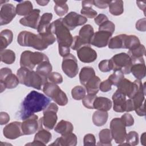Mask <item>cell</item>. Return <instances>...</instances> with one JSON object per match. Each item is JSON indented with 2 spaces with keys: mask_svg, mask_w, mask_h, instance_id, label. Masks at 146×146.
I'll return each mask as SVG.
<instances>
[{
  "mask_svg": "<svg viewBox=\"0 0 146 146\" xmlns=\"http://www.w3.org/2000/svg\"><path fill=\"white\" fill-rule=\"evenodd\" d=\"M52 18V14L50 13H44L41 17L38 26V33H44L49 30L50 22Z\"/></svg>",
  "mask_w": 146,
  "mask_h": 146,
  "instance_id": "cell-25",
  "label": "cell"
},
{
  "mask_svg": "<svg viewBox=\"0 0 146 146\" xmlns=\"http://www.w3.org/2000/svg\"><path fill=\"white\" fill-rule=\"evenodd\" d=\"M51 133L46 129L42 128L39 129L35 134L33 143L26 144V145H45L51 140Z\"/></svg>",
  "mask_w": 146,
  "mask_h": 146,
  "instance_id": "cell-20",
  "label": "cell"
},
{
  "mask_svg": "<svg viewBox=\"0 0 146 146\" xmlns=\"http://www.w3.org/2000/svg\"><path fill=\"white\" fill-rule=\"evenodd\" d=\"M48 60L47 56L42 52L25 51L21 55L20 66L33 70L36 65Z\"/></svg>",
  "mask_w": 146,
  "mask_h": 146,
  "instance_id": "cell-5",
  "label": "cell"
},
{
  "mask_svg": "<svg viewBox=\"0 0 146 146\" xmlns=\"http://www.w3.org/2000/svg\"><path fill=\"white\" fill-rule=\"evenodd\" d=\"M49 82L54 83L55 84H61L63 82V78L61 74L56 72H51L47 77Z\"/></svg>",
  "mask_w": 146,
  "mask_h": 146,
  "instance_id": "cell-47",
  "label": "cell"
},
{
  "mask_svg": "<svg viewBox=\"0 0 146 146\" xmlns=\"http://www.w3.org/2000/svg\"><path fill=\"white\" fill-rule=\"evenodd\" d=\"M145 87V83L143 84L140 80L136 79L132 82L129 79L124 78L117 86V90L131 99L140 90Z\"/></svg>",
  "mask_w": 146,
  "mask_h": 146,
  "instance_id": "cell-9",
  "label": "cell"
},
{
  "mask_svg": "<svg viewBox=\"0 0 146 146\" xmlns=\"http://www.w3.org/2000/svg\"><path fill=\"white\" fill-rule=\"evenodd\" d=\"M1 62L7 64H13L15 60V52L9 49L1 50Z\"/></svg>",
  "mask_w": 146,
  "mask_h": 146,
  "instance_id": "cell-38",
  "label": "cell"
},
{
  "mask_svg": "<svg viewBox=\"0 0 146 146\" xmlns=\"http://www.w3.org/2000/svg\"><path fill=\"white\" fill-rule=\"evenodd\" d=\"M51 103L50 98L36 91H31L23 100L19 115L22 120L34 113L43 111Z\"/></svg>",
  "mask_w": 146,
  "mask_h": 146,
  "instance_id": "cell-1",
  "label": "cell"
},
{
  "mask_svg": "<svg viewBox=\"0 0 146 146\" xmlns=\"http://www.w3.org/2000/svg\"><path fill=\"white\" fill-rule=\"evenodd\" d=\"M112 34L106 31H98L94 33L91 44L99 48L106 47L111 38Z\"/></svg>",
  "mask_w": 146,
  "mask_h": 146,
  "instance_id": "cell-18",
  "label": "cell"
},
{
  "mask_svg": "<svg viewBox=\"0 0 146 146\" xmlns=\"http://www.w3.org/2000/svg\"><path fill=\"white\" fill-rule=\"evenodd\" d=\"M146 21L145 18H143L138 20L136 23V29L140 31H145L146 30V25H145Z\"/></svg>",
  "mask_w": 146,
  "mask_h": 146,
  "instance_id": "cell-52",
  "label": "cell"
},
{
  "mask_svg": "<svg viewBox=\"0 0 146 146\" xmlns=\"http://www.w3.org/2000/svg\"><path fill=\"white\" fill-rule=\"evenodd\" d=\"M86 91L84 88L80 86L74 87L71 90V95L75 100H82L86 95Z\"/></svg>",
  "mask_w": 146,
  "mask_h": 146,
  "instance_id": "cell-41",
  "label": "cell"
},
{
  "mask_svg": "<svg viewBox=\"0 0 146 146\" xmlns=\"http://www.w3.org/2000/svg\"><path fill=\"white\" fill-rule=\"evenodd\" d=\"M15 9L17 14L21 16H26L34 10L33 6L29 1H21L17 5Z\"/></svg>",
  "mask_w": 146,
  "mask_h": 146,
  "instance_id": "cell-31",
  "label": "cell"
},
{
  "mask_svg": "<svg viewBox=\"0 0 146 146\" xmlns=\"http://www.w3.org/2000/svg\"><path fill=\"white\" fill-rule=\"evenodd\" d=\"M80 13L83 16L88 18H95L98 15L97 12L92 8V6L86 5H82Z\"/></svg>",
  "mask_w": 146,
  "mask_h": 146,
  "instance_id": "cell-44",
  "label": "cell"
},
{
  "mask_svg": "<svg viewBox=\"0 0 146 146\" xmlns=\"http://www.w3.org/2000/svg\"><path fill=\"white\" fill-rule=\"evenodd\" d=\"M56 40L55 35L50 31L35 34L27 31H22L18 35L17 42L21 46L31 47L37 50H44L53 44Z\"/></svg>",
  "mask_w": 146,
  "mask_h": 146,
  "instance_id": "cell-2",
  "label": "cell"
},
{
  "mask_svg": "<svg viewBox=\"0 0 146 146\" xmlns=\"http://www.w3.org/2000/svg\"><path fill=\"white\" fill-rule=\"evenodd\" d=\"M4 136L9 139H15L23 135L22 130V123L13 121L6 125L3 129Z\"/></svg>",
  "mask_w": 146,
  "mask_h": 146,
  "instance_id": "cell-16",
  "label": "cell"
},
{
  "mask_svg": "<svg viewBox=\"0 0 146 146\" xmlns=\"http://www.w3.org/2000/svg\"><path fill=\"white\" fill-rule=\"evenodd\" d=\"M13 32L9 29H5L0 34V49L5 50L13 41Z\"/></svg>",
  "mask_w": 146,
  "mask_h": 146,
  "instance_id": "cell-33",
  "label": "cell"
},
{
  "mask_svg": "<svg viewBox=\"0 0 146 146\" xmlns=\"http://www.w3.org/2000/svg\"><path fill=\"white\" fill-rule=\"evenodd\" d=\"M137 5L138 7L140 9V10H143L144 11V13H145V2H140V1H136Z\"/></svg>",
  "mask_w": 146,
  "mask_h": 146,
  "instance_id": "cell-58",
  "label": "cell"
},
{
  "mask_svg": "<svg viewBox=\"0 0 146 146\" xmlns=\"http://www.w3.org/2000/svg\"><path fill=\"white\" fill-rule=\"evenodd\" d=\"M110 13L115 16L120 15L124 12L123 1L121 0L110 1L108 5Z\"/></svg>",
  "mask_w": 146,
  "mask_h": 146,
  "instance_id": "cell-36",
  "label": "cell"
},
{
  "mask_svg": "<svg viewBox=\"0 0 146 146\" xmlns=\"http://www.w3.org/2000/svg\"><path fill=\"white\" fill-rule=\"evenodd\" d=\"M94 34V30L92 26L90 25H86L80 29L78 36L84 46H90Z\"/></svg>",
  "mask_w": 146,
  "mask_h": 146,
  "instance_id": "cell-21",
  "label": "cell"
},
{
  "mask_svg": "<svg viewBox=\"0 0 146 146\" xmlns=\"http://www.w3.org/2000/svg\"><path fill=\"white\" fill-rule=\"evenodd\" d=\"M79 59L83 63H91L97 58L96 52L90 46H84L77 50Z\"/></svg>",
  "mask_w": 146,
  "mask_h": 146,
  "instance_id": "cell-19",
  "label": "cell"
},
{
  "mask_svg": "<svg viewBox=\"0 0 146 146\" xmlns=\"http://www.w3.org/2000/svg\"><path fill=\"white\" fill-rule=\"evenodd\" d=\"M110 131L113 139L116 143L121 144L124 143L127 135L125 126L120 118H113L110 123Z\"/></svg>",
  "mask_w": 146,
  "mask_h": 146,
  "instance_id": "cell-11",
  "label": "cell"
},
{
  "mask_svg": "<svg viewBox=\"0 0 146 146\" xmlns=\"http://www.w3.org/2000/svg\"><path fill=\"white\" fill-rule=\"evenodd\" d=\"M96 97V95L88 94L86 95L82 99L83 104L88 109H94V102Z\"/></svg>",
  "mask_w": 146,
  "mask_h": 146,
  "instance_id": "cell-45",
  "label": "cell"
},
{
  "mask_svg": "<svg viewBox=\"0 0 146 146\" xmlns=\"http://www.w3.org/2000/svg\"><path fill=\"white\" fill-rule=\"evenodd\" d=\"M58 111L57 105L54 103H50L43 111V117L39 119V129L43 128V127L48 130L53 129L58 120Z\"/></svg>",
  "mask_w": 146,
  "mask_h": 146,
  "instance_id": "cell-6",
  "label": "cell"
},
{
  "mask_svg": "<svg viewBox=\"0 0 146 146\" xmlns=\"http://www.w3.org/2000/svg\"><path fill=\"white\" fill-rule=\"evenodd\" d=\"M62 68L64 73L69 78H73L75 77L79 71L76 58L71 54L63 57Z\"/></svg>",
  "mask_w": 146,
  "mask_h": 146,
  "instance_id": "cell-12",
  "label": "cell"
},
{
  "mask_svg": "<svg viewBox=\"0 0 146 146\" xmlns=\"http://www.w3.org/2000/svg\"><path fill=\"white\" fill-rule=\"evenodd\" d=\"M126 143L129 145H136L139 144V135L136 131H130L125 137Z\"/></svg>",
  "mask_w": 146,
  "mask_h": 146,
  "instance_id": "cell-43",
  "label": "cell"
},
{
  "mask_svg": "<svg viewBox=\"0 0 146 146\" xmlns=\"http://www.w3.org/2000/svg\"><path fill=\"white\" fill-rule=\"evenodd\" d=\"M115 24L109 20L104 22L99 27V31H108L112 34L115 31Z\"/></svg>",
  "mask_w": 146,
  "mask_h": 146,
  "instance_id": "cell-46",
  "label": "cell"
},
{
  "mask_svg": "<svg viewBox=\"0 0 146 146\" xmlns=\"http://www.w3.org/2000/svg\"><path fill=\"white\" fill-rule=\"evenodd\" d=\"M145 133L144 132L141 136V143L143 145H145Z\"/></svg>",
  "mask_w": 146,
  "mask_h": 146,
  "instance_id": "cell-60",
  "label": "cell"
},
{
  "mask_svg": "<svg viewBox=\"0 0 146 146\" xmlns=\"http://www.w3.org/2000/svg\"><path fill=\"white\" fill-rule=\"evenodd\" d=\"M120 119L125 127H130L133 125L134 124L133 117L130 113H124L121 116Z\"/></svg>",
  "mask_w": 146,
  "mask_h": 146,
  "instance_id": "cell-48",
  "label": "cell"
},
{
  "mask_svg": "<svg viewBox=\"0 0 146 146\" xmlns=\"http://www.w3.org/2000/svg\"><path fill=\"white\" fill-rule=\"evenodd\" d=\"M40 10L34 9L31 13L19 20V23L25 26L37 29L40 19Z\"/></svg>",
  "mask_w": 146,
  "mask_h": 146,
  "instance_id": "cell-17",
  "label": "cell"
},
{
  "mask_svg": "<svg viewBox=\"0 0 146 146\" xmlns=\"http://www.w3.org/2000/svg\"><path fill=\"white\" fill-rule=\"evenodd\" d=\"M126 34H120L110 39L108 46L111 49L124 48V41Z\"/></svg>",
  "mask_w": 146,
  "mask_h": 146,
  "instance_id": "cell-34",
  "label": "cell"
},
{
  "mask_svg": "<svg viewBox=\"0 0 146 146\" xmlns=\"http://www.w3.org/2000/svg\"><path fill=\"white\" fill-rule=\"evenodd\" d=\"M111 70L113 71H121L123 74H128L133 64L129 55L125 52L117 54L109 60Z\"/></svg>",
  "mask_w": 146,
  "mask_h": 146,
  "instance_id": "cell-8",
  "label": "cell"
},
{
  "mask_svg": "<svg viewBox=\"0 0 146 146\" xmlns=\"http://www.w3.org/2000/svg\"><path fill=\"white\" fill-rule=\"evenodd\" d=\"M112 101L105 97H96L94 102V108L98 110L108 111L112 107Z\"/></svg>",
  "mask_w": 146,
  "mask_h": 146,
  "instance_id": "cell-26",
  "label": "cell"
},
{
  "mask_svg": "<svg viewBox=\"0 0 146 146\" xmlns=\"http://www.w3.org/2000/svg\"><path fill=\"white\" fill-rule=\"evenodd\" d=\"M135 110V107L132 99L126 100L124 107V111L126 112H130Z\"/></svg>",
  "mask_w": 146,
  "mask_h": 146,
  "instance_id": "cell-56",
  "label": "cell"
},
{
  "mask_svg": "<svg viewBox=\"0 0 146 146\" xmlns=\"http://www.w3.org/2000/svg\"><path fill=\"white\" fill-rule=\"evenodd\" d=\"M124 78V74L121 71H113V73L109 76L108 79L112 85L117 86Z\"/></svg>",
  "mask_w": 146,
  "mask_h": 146,
  "instance_id": "cell-42",
  "label": "cell"
},
{
  "mask_svg": "<svg viewBox=\"0 0 146 146\" xmlns=\"http://www.w3.org/2000/svg\"><path fill=\"white\" fill-rule=\"evenodd\" d=\"M140 44L139 39L134 35H126L124 41V48L133 49Z\"/></svg>",
  "mask_w": 146,
  "mask_h": 146,
  "instance_id": "cell-40",
  "label": "cell"
},
{
  "mask_svg": "<svg viewBox=\"0 0 146 146\" xmlns=\"http://www.w3.org/2000/svg\"><path fill=\"white\" fill-rule=\"evenodd\" d=\"M77 144V137L73 133H70L67 135H62L61 137L56 139V140L51 145L58 146H75Z\"/></svg>",
  "mask_w": 146,
  "mask_h": 146,
  "instance_id": "cell-23",
  "label": "cell"
},
{
  "mask_svg": "<svg viewBox=\"0 0 146 146\" xmlns=\"http://www.w3.org/2000/svg\"><path fill=\"white\" fill-rule=\"evenodd\" d=\"M99 70L103 72H107L111 70L110 63L109 60H103L100 61L98 65Z\"/></svg>",
  "mask_w": 146,
  "mask_h": 146,
  "instance_id": "cell-49",
  "label": "cell"
},
{
  "mask_svg": "<svg viewBox=\"0 0 146 146\" xmlns=\"http://www.w3.org/2000/svg\"><path fill=\"white\" fill-rule=\"evenodd\" d=\"M95 76L94 68L90 66L83 67L79 73V80L83 86H84L90 79Z\"/></svg>",
  "mask_w": 146,
  "mask_h": 146,
  "instance_id": "cell-27",
  "label": "cell"
},
{
  "mask_svg": "<svg viewBox=\"0 0 146 146\" xmlns=\"http://www.w3.org/2000/svg\"><path fill=\"white\" fill-rule=\"evenodd\" d=\"M10 120L9 115L5 112H1L0 113V124L4 125L7 124Z\"/></svg>",
  "mask_w": 146,
  "mask_h": 146,
  "instance_id": "cell-55",
  "label": "cell"
},
{
  "mask_svg": "<svg viewBox=\"0 0 146 146\" xmlns=\"http://www.w3.org/2000/svg\"><path fill=\"white\" fill-rule=\"evenodd\" d=\"M99 143L98 145H111V141L113 139L110 129H103L99 133Z\"/></svg>",
  "mask_w": 146,
  "mask_h": 146,
  "instance_id": "cell-37",
  "label": "cell"
},
{
  "mask_svg": "<svg viewBox=\"0 0 146 146\" xmlns=\"http://www.w3.org/2000/svg\"><path fill=\"white\" fill-rule=\"evenodd\" d=\"M108 113L107 111L98 110L94 112L92 115V122L96 126L100 127L106 123L108 120Z\"/></svg>",
  "mask_w": 146,
  "mask_h": 146,
  "instance_id": "cell-30",
  "label": "cell"
},
{
  "mask_svg": "<svg viewBox=\"0 0 146 146\" xmlns=\"http://www.w3.org/2000/svg\"><path fill=\"white\" fill-rule=\"evenodd\" d=\"M36 2L40 6H46L48 4V3L49 2V1H36Z\"/></svg>",
  "mask_w": 146,
  "mask_h": 146,
  "instance_id": "cell-59",
  "label": "cell"
},
{
  "mask_svg": "<svg viewBox=\"0 0 146 146\" xmlns=\"http://www.w3.org/2000/svg\"><path fill=\"white\" fill-rule=\"evenodd\" d=\"M52 70V65L48 60L44 61L38 64L36 68V72L42 77L47 79V77L51 72Z\"/></svg>",
  "mask_w": 146,
  "mask_h": 146,
  "instance_id": "cell-35",
  "label": "cell"
},
{
  "mask_svg": "<svg viewBox=\"0 0 146 146\" xmlns=\"http://www.w3.org/2000/svg\"><path fill=\"white\" fill-rule=\"evenodd\" d=\"M19 83V79L15 75L12 73L10 68H2L0 70V88L1 92L6 88L12 89L15 88Z\"/></svg>",
  "mask_w": 146,
  "mask_h": 146,
  "instance_id": "cell-10",
  "label": "cell"
},
{
  "mask_svg": "<svg viewBox=\"0 0 146 146\" xmlns=\"http://www.w3.org/2000/svg\"><path fill=\"white\" fill-rule=\"evenodd\" d=\"M110 3V1H94V5L99 9L107 8Z\"/></svg>",
  "mask_w": 146,
  "mask_h": 146,
  "instance_id": "cell-54",
  "label": "cell"
},
{
  "mask_svg": "<svg viewBox=\"0 0 146 146\" xmlns=\"http://www.w3.org/2000/svg\"><path fill=\"white\" fill-rule=\"evenodd\" d=\"M136 113L140 116H143L145 115V103L144 102L143 103V104L139 107V108H137V109H136L135 110Z\"/></svg>",
  "mask_w": 146,
  "mask_h": 146,
  "instance_id": "cell-57",
  "label": "cell"
},
{
  "mask_svg": "<svg viewBox=\"0 0 146 146\" xmlns=\"http://www.w3.org/2000/svg\"><path fill=\"white\" fill-rule=\"evenodd\" d=\"M100 79L98 76H95L90 79L84 86L88 94L96 95L99 90Z\"/></svg>",
  "mask_w": 146,
  "mask_h": 146,
  "instance_id": "cell-29",
  "label": "cell"
},
{
  "mask_svg": "<svg viewBox=\"0 0 146 146\" xmlns=\"http://www.w3.org/2000/svg\"><path fill=\"white\" fill-rule=\"evenodd\" d=\"M145 62H136L133 63L131 68V72L137 79L141 80L145 76Z\"/></svg>",
  "mask_w": 146,
  "mask_h": 146,
  "instance_id": "cell-28",
  "label": "cell"
},
{
  "mask_svg": "<svg viewBox=\"0 0 146 146\" xmlns=\"http://www.w3.org/2000/svg\"><path fill=\"white\" fill-rule=\"evenodd\" d=\"M55 3L54 6V11L57 15L62 17L67 13L68 6L66 1H54Z\"/></svg>",
  "mask_w": 146,
  "mask_h": 146,
  "instance_id": "cell-39",
  "label": "cell"
},
{
  "mask_svg": "<svg viewBox=\"0 0 146 146\" xmlns=\"http://www.w3.org/2000/svg\"><path fill=\"white\" fill-rule=\"evenodd\" d=\"M87 22V18L74 11L69 13L62 18L63 23L70 31L73 30L77 26L85 24Z\"/></svg>",
  "mask_w": 146,
  "mask_h": 146,
  "instance_id": "cell-13",
  "label": "cell"
},
{
  "mask_svg": "<svg viewBox=\"0 0 146 146\" xmlns=\"http://www.w3.org/2000/svg\"><path fill=\"white\" fill-rule=\"evenodd\" d=\"M107 21H108V17L103 14H100L94 18V21L95 23L99 26Z\"/></svg>",
  "mask_w": 146,
  "mask_h": 146,
  "instance_id": "cell-53",
  "label": "cell"
},
{
  "mask_svg": "<svg viewBox=\"0 0 146 146\" xmlns=\"http://www.w3.org/2000/svg\"><path fill=\"white\" fill-rule=\"evenodd\" d=\"M96 144V139L95 136L91 133L86 135L83 139L84 145H95Z\"/></svg>",
  "mask_w": 146,
  "mask_h": 146,
  "instance_id": "cell-50",
  "label": "cell"
},
{
  "mask_svg": "<svg viewBox=\"0 0 146 146\" xmlns=\"http://www.w3.org/2000/svg\"><path fill=\"white\" fill-rule=\"evenodd\" d=\"M112 98L113 103V110L116 112H124L125 103L127 100L126 96L117 90L113 94Z\"/></svg>",
  "mask_w": 146,
  "mask_h": 146,
  "instance_id": "cell-22",
  "label": "cell"
},
{
  "mask_svg": "<svg viewBox=\"0 0 146 146\" xmlns=\"http://www.w3.org/2000/svg\"><path fill=\"white\" fill-rule=\"evenodd\" d=\"M43 91L48 97L60 106H66L68 103L66 94L60 87L54 83L47 81L43 86Z\"/></svg>",
  "mask_w": 146,
  "mask_h": 146,
  "instance_id": "cell-7",
  "label": "cell"
},
{
  "mask_svg": "<svg viewBox=\"0 0 146 146\" xmlns=\"http://www.w3.org/2000/svg\"><path fill=\"white\" fill-rule=\"evenodd\" d=\"M39 129L38 116L33 114L23 120L22 130L23 135H29L35 133Z\"/></svg>",
  "mask_w": 146,
  "mask_h": 146,
  "instance_id": "cell-14",
  "label": "cell"
},
{
  "mask_svg": "<svg viewBox=\"0 0 146 146\" xmlns=\"http://www.w3.org/2000/svg\"><path fill=\"white\" fill-rule=\"evenodd\" d=\"M17 14L16 9L11 3H5L1 8L0 25L3 26L10 23Z\"/></svg>",
  "mask_w": 146,
  "mask_h": 146,
  "instance_id": "cell-15",
  "label": "cell"
},
{
  "mask_svg": "<svg viewBox=\"0 0 146 146\" xmlns=\"http://www.w3.org/2000/svg\"><path fill=\"white\" fill-rule=\"evenodd\" d=\"M74 129L73 125L70 121L62 120L55 127L54 130L62 135H67L72 132Z\"/></svg>",
  "mask_w": 146,
  "mask_h": 146,
  "instance_id": "cell-32",
  "label": "cell"
},
{
  "mask_svg": "<svg viewBox=\"0 0 146 146\" xmlns=\"http://www.w3.org/2000/svg\"><path fill=\"white\" fill-rule=\"evenodd\" d=\"M17 76L21 84L38 90H41L42 87L48 81L47 79L42 77L36 71L23 67L18 70Z\"/></svg>",
  "mask_w": 146,
  "mask_h": 146,
  "instance_id": "cell-4",
  "label": "cell"
},
{
  "mask_svg": "<svg viewBox=\"0 0 146 146\" xmlns=\"http://www.w3.org/2000/svg\"><path fill=\"white\" fill-rule=\"evenodd\" d=\"M112 83L107 79L102 82H100L99 85V90L103 92H106L110 91L112 88Z\"/></svg>",
  "mask_w": 146,
  "mask_h": 146,
  "instance_id": "cell-51",
  "label": "cell"
},
{
  "mask_svg": "<svg viewBox=\"0 0 146 146\" xmlns=\"http://www.w3.org/2000/svg\"><path fill=\"white\" fill-rule=\"evenodd\" d=\"M49 30L55 35L58 43V50L60 55L62 57L70 54V49L73 36L70 30L64 25L62 18L58 19L51 23Z\"/></svg>",
  "mask_w": 146,
  "mask_h": 146,
  "instance_id": "cell-3",
  "label": "cell"
},
{
  "mask_svg": "<svg viewBox=\"0 0 146 146\" xmlns=\"http://www.w3.org/2000/svg\"><path fill=\"white\" fill-rule=\"evenodd\" d=\"M128 54L131 58L132 63L136 62H145L143 56L145 54V48L143 44H140L136 47L129 50Z\"/></svg>",
  "mask_w": 146,
  "mask_h": 146,
  "instance_id": "cell-24",
  "label": "cell"
}]
</instances>
